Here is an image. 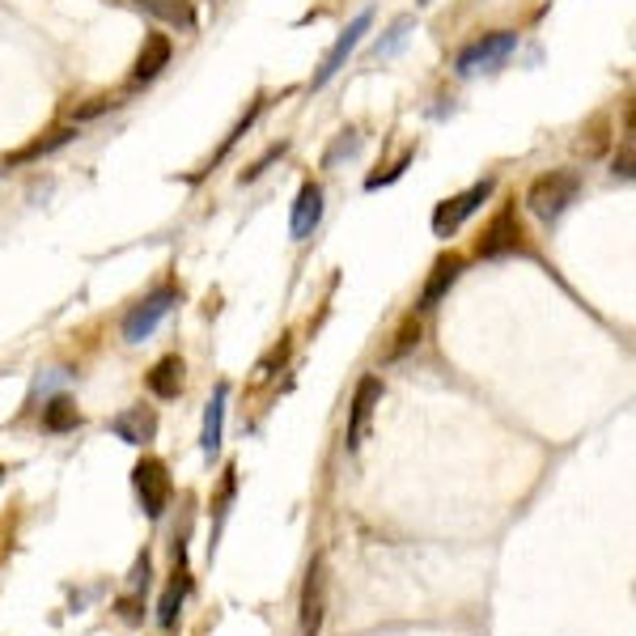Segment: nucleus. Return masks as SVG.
I'll return each mask as SVG.
<instances>
[{
    "instance_id": "nucleus-10",
    "label": "nucleus",
    "mask_w": 636,
    "mask_h": 636,
    "mask_svg": "<svg viewBox=\"0 0 636 636\" xmlns=\"http://www.w3.org/2000/svg\"><path fill=\"white\" fill-rule=\"evenodd\" d=\"M318 221H322V187L310 179V183H302V192H297V199H293L289 234H293L297 242H306L318 230Z\"/></svg>"
},
{
    "instance_id": "nucleus-21",
    "label": "nucleus",
    "mask_w": 636,
    "mask_h": 636,
    "mask_svg": "<svg viewBox=\"0 0 636 636\" xmlns=\"http://www.w3.org/2000/svg\"><path fill=\"white\" fill-rule=\"evenodd\" d=\"M284 154H289V145H272V149H268V154H264V158L255 161V166H250V170H242V174H238V183H242V187H246V183H255V179H259V174H264V170H268V166H272V161H280V158H284Z\"/></svg>"
},
{
    "instance_id": "nucleus-22",
    "label": "nucleus",
    "mask_w": 636,
    "mask_h": 636,
    "mask_svg": "<svg viewBox=\"0 0 636 636\" xmlns=\"http://www.w3.org/2000/svg\"><path fill=\"white\" fill-rule=\"evenodd\" d=\"M107 107H111V98H89V102H85V107H77V111H73V120H94V115H102V111H107Z\"/></svg>"
},
{
    "instance_id": "nucleus-16",
    "label": "nucleus",
    "mask_w": 636,
    "mask_h": 636,
    "mask_svg": "<svg viewBox=\"0 0 636 636\" xmlns=\"http://www.w3.org/2000/svg\"><path fill=\"white\" fill-rule=\"evenodd\" d=\"M140 9L170 22V26H179V30H196V13H192L187 0H140Z\"/></svg>"
},
{
    "instance_id": "nucleus-20",
    "label": "nucleus",
    "mask_w": 636,
    "mask_h": 636,
    "mask_svg": "<svg viewBox=\"0 0 636 636\" xmlns=\"http://www.w3.org/2000/svg\"><path fill=\"white\" fill-rule=\"evenodd\" d=\"M73 140V127H60V132H51V140H39V145H30V149H22V154H13L9 161H26V158H39V154H51V149H60V145H69Z\"/></svg>"
},
{
    "instance_id": "nucleus-1",
    "label": "nucleus",
    "mask_w": 636,
    "mask_h": 636,
    "mask_svg": "<svg viewBox=\"0 0 636 636\" xmlns=\"http://www.w3.org/2000/svg\"><path fill=\"white\" fill-rule=\"evenodd\" d=\"M582 192V179L573 170H552V174H539L526 192V208L539 217V221H556L560 212L577 199Z\"/></svg>"
},
{
    "instance_id": "nucleus-17",
    "label": "nucleus",
    "mask_w": 636,
    "mask_h": 636,
    "mask_svg": "<svg viewBox=\"0 0 636 636\" xmlns=\"http://www.w3.org/2000/svg\"><path fill=\"white\" fill-rule=\"evenodd\" d=\"M42 425H47L51 433H69V429H77L81 425L77 403H73L69 395H56L47 407H42Z\"/></svg>"
},
{
    "instance_id": "nucleus-15",
    "label": "nucleus",
    "mask_w": 636,
    "mask_h": 636,
    "mask_svg": "<svg viewBox=\"0 0 636 636\" xmlns=\"http://www.w3.org/2000/svg\"><path fill=\"white\" fill-rule=\"evenodd\" d=\"M225 399H230V387L221 382L217 387V395L208 403V412H204V454L212 458L217 450H221V425H225Z\"/></svg>"
},
{
    "instance_id": "nucleus-6",
    "label": "nucleus",
    "mask_w": 636,
    "mask_h": 636,
    "mask_svg": "<svg viewBox=\"0 0 636 636\" xmlns=\"http://www.w3.org/2000/svg\"><path fill=\"white\" fill-rule=\"evenodd\" d=\"M517 246H522V225H517L514 204H505V208L484 225V234H479V242H476V255L479 259H501V255H514Z\"/></svg>"
},
{
    "instance_id": "nucleus-9",
    "label": "nucleus",
    "mask_w": 636,
    "mask_h": 636,
    "mask_svg": "<svg viewBox=\"0 0 636 636\" xmlns=\"http://www.w3.org/2000/svg\"><path fill=\"white\" fill-rule=\"evenodd\" d=\"M382 403V382L378 378H360L357 395H353V412H348V450H360V441L369 433V420H374V407Z\"/></svg>"
},
{
    "instance_id": "nucleus-8",
    "label": "nucleus",
    "mask_w": 636,
    "mask_h": 636,
    "mask_svg": "<svg viewBox=\"0 0 636 636\" xmlns=\"http://www.w3.org/2000/svg\"><path fill=\"white\" fill-rule=\"evenodd\" d=\"M463 277V255L458 250H441L438 259H433V268H429V280H425V289H420V302H416V310H433L441 297L450 293V284Z\"/></svg>"
},
{
    "instance_id": "nucleus-5",
    "label": "nucleus",
    "mask_w": 636,
    "mask_h": 636,
    "mask_svg": "<svg viewBox=\"0 0 636 636\" xmlns=\"http://www.w3.org/2000/svg\"><path fill=\"white\" fill-rule=\"evenodd\" d=\"M492 187H497V179H479V183H472L463 196H450L445 204H438V212H433V234H438V238H450V234L476 212L479 204L492 196Z\"/></svg>"
},
{
    "instance_id": "nucleus-11",
    "label": "nucleus",
    "mask_w": 636,
    "mask_h": 636,
    "mask_svg": "<svg viewBox=\"0 0 636 636\" xmlns=\"http://www.w3.org/2000/svg\"><path fill=\"white\" fill-rule=\"evenodd\" d=\"M327 607V577H322V564H310L306 573V590H302V636H318L322 633V611Z\"/></svg>"
},
{
    "instance_id": "nucleus-7",
    "label": "nucleus",
    "mask_w": 636,
    "mask_h": 636,
    "mask_svg": "<svg viewBox=\"0 0 636 636\" xmlns=\"http://www.w3.org/2000/svg\"><path fill=\"white\" fill-rule=\"evenodd\" d=\"M369 26H374V13L365 9V13H360L357 22H353V26H348V30H344V35L335 39V47H331V51L322 56V64H318V73H315V77H310V89H322L327 81H331V77H335V73H340V69H344V64H348V56L357 51L360 35H369Z\"/></svg>"
},
{
    "instance_id": "nucleus-14",
    "label": "nucleus",
    "mask_w": 636,
    "mask_h": 636,
    "mask_svg": "<svg viewBox=\"0 0 636 636\" xmlns=\"http://www.w3.org/2000/svg\"><path fill=\"white\" fill-rule=\"evenodd\" d=\"M111 433H115L120 441H127V445H145V441H154V433H158V416L145 412V407L123 412V416L111 420Z\"/></svg>"
},
{
    "instance_id": "nucleus-4",
    "label": "nucleus",
    "mask_w": 636,
    "mask_h": 636,
    "mask_svg": "<svg viewBox=\"0 0 636 636\" xmlns=\"http://www.w3.org/2000/svg\"><path fill=\"white\" fill-rule=\"evenodd\" d=\"M174 302H179V289H170V284H166V289H158L154 297H145V302L132 310V315L123 318V340H127V344H145V340L158 331L161 318L174 310Z\"/></svg>"
},
{
    "instance_id": "nucleus-23",
    "label": "nucleus",
    "mask_w": 636,
    "mask_h": 636,
    "mask_svg": "<svg viewBox=\"0 0 636 636\" xmlns=\"http://www.w3.org/2000/svg\"><path fill=\"white\" fill-rule=\"evenodd\" d=\"M416 4H433V0H416Z\"/></svg>"
},
{
    "instance_id": "nucleus-13",
    "label": "nucleus",
    "mask_w": 636,
    "mask_h": 636,
    "mask_svg": "<svg viewBox=\"0 0 636 636\" xmlns=\"http://www.w3.org/2000/svg\"><path fill=\"white\" fill-rule=\"evenodd\" d=\"M170 56H174V47H170V39L161 35V30H154L149 39H145V47H140V56H136V69H132V81L140 85V81H154L170 64Z\"/></svg>"
},
{
    "instance_id": "nucleus-2",
    "label": "nucleus",
    "mask_w": 636,
    "mask_h": 636,
    "mask_svg": "<svg viewBox=\"0 0 636 636\" xmlns=\"http://www.w3.org/2000/svg\"><path fill=\"white\" fill-rule=\"evenodd\" d=\"M132 484H136V497H140L145 514L158 522V517L166 514V505H170V497H174L170 467H166L161 458H140V463L132 467Z\"/></svg>"
},
{
    "instance_id": "nucleus-3",
    "label": "nucleus",
    "mask_w": 636,
    "mask_h": 636,
    "mask_svg": "<svg viewBox=\"0 0 636 636\" xmlns=\"http://www.w3.org/2000/svg\"><path fill=\"white\" fill-rule=\"evenodd\" d=\"M514 47H517L514 30H492V35L476 39L472 47H463L458 60H454V69H458V77H476L479 69H497L501 60H510Z\"/></svg>"
},
{
    "instance_id": "nucleus-19",
    "label": "nucleus",
    "mask_w": 636,
    "mask_h": 636,
    "mask_svg": "<svg viewBox=\"0 0 636 636\" xmlns=\"http://www.w3.org/2000/svg\"><path fill=\"white\" fill-rule=\"evenodd\" d=\"M183 595H187V582H179V573H174V586L166 590L158 607V624L161 628H174V620H179V607H183Z\"/></svg>"
},
{
    "instance_id": "nucleus-18",
    "label": "nucleus",
    "mask_w": 636,
    "mask_h": 636,
    "mask_svg": "<svg viewBox=\"0 0 636 636\" xmlns=\"http://www.w3.org/2000/svg\"><path fill=\"white\" fill-rule=\"evenodd\" d=\"M420 335H425V327H420V318L407 315L403 322H399L395 331V344H391V353H387V360H403L416 344H420Z\"/></svg>"
},
{
    "instance_id": "nucleus-12",
    "label": "nucleus",
    "mask_w": 636,
    "mask_h": 636,
    "mask_svg": "<svg viewBox=\"0 0 636 636\" xmlns=\"http://www.w3.org/2000/svg\"><path fill=\"white\" fill-rule=\"evenodd\" d=\"M183 382H187V365L183 357H161L149 374H145V387L158 399H179L183 395Z\"/></svg>"
}]
</instances>
